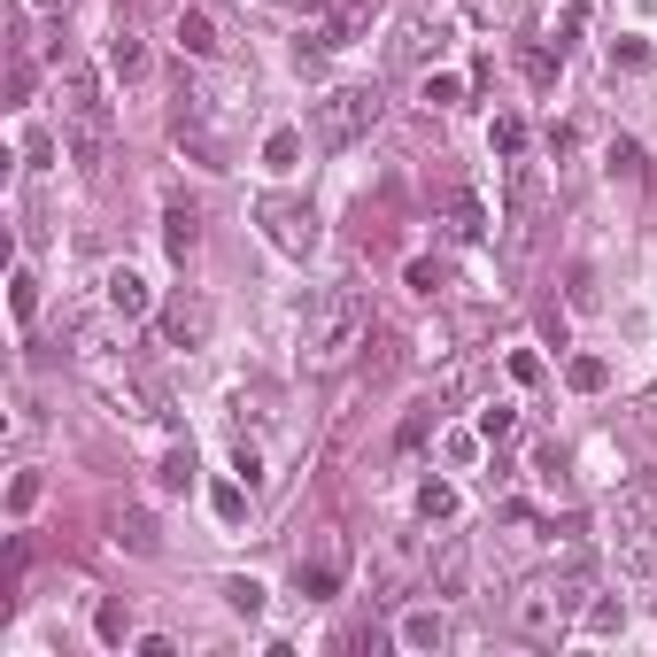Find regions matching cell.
<instances>
[{"instance_id":"d6986e66","label":"cell","mask_w":657,"mask_h":657,"mask_svg":"<svg viewBox=\"0 0 657 657\" xmlns=\"http://www.w3.org/2000/svg\"><path fill=\"white\" fill-rule=\"evenodd\" d=\"M479 434H487V441H511V434H519V410H511V402H487V410H479Z\"/></svg>"},{"instance_id":"6da1fadb","label":"cell","mask_w":657,"mask_h":657,"mask_svg":"<svg viewBox=\"0 0 657 657\" xmlns=\"http://www.w3.org/2000/svg\"><path fill=\"white\" fill-rule=\"evenodd\" d=\"M364 333H372L364 294H356V287H325V294L302 309V364H309V372H333V364H349V356L364 349Z\"/></svg>"},{"instance_id":"603a6c76","label":"cell","mask_w":657,"mask_h":657,"mask_svg":"<svg viewBox=\"0 0 657 657\" xmlns=\"http://www.w3.org/2000/svg\"><path fill=\"white\" fill-rule=\"evenodd\" d=\"M224 604H232L240 619H256V611H264V588H256V581H224Z\"/></svg>"},{"instance_id":"4dcf8cb0","label":"cell","mask_w":657,"mask_h":657,"mask_svg":"<svg viewBox=\"0 0 657 657\" xmlns=\"http://www.w3.org/2000/svg\"><path fill=\"white\" fill-rule=\"evenodd\" d=\"M426 426H434V410H410V418H402V449H418V441H426Z\"/></svg>"},{"instance_id":"cb8c5ba5","label":"cell","mask_w":657,"mask_h":657,"mask_svg":"<svg viewBox=\"0 0 657 657\" xmlns=\"http://www.w3.org/2000/svg\"><path fill=\"white\" fill-rule=\"evenodd\" d=\"M604 379H611V364H604V356H572V387H581V394H596Z\"/></svg>"},{"instance_id":"ac0fdd59","label":"cell","mask_w":657,"mask_h":657,"mask_svg":"<svg viewBox=\"0 0 657 657\" xmlns=\"http://www.w3.org/2000/svg\"><path fill=\"white\" fill-rule=\"evenodd\" d=\"M117 542H124L132 557H147V549H155V526H147V511H124V519H117Z\"/></svg>"},{"instance_id":"836d02e7","label":"cell","mask_w":657,"mask_h":657,"mask_svg":"<svg viewBox=\"0 0 657 657\" xmlns=\"http://www.w3.org/2000/svg\"><path fill=\"white\" fill-rule=\"evenodd\" d=\"M32 9H54V0H32Z\"/></svg>"},{"instance_id":"484cf974","label":"cell","mask_w":657,"mask_h":657,"mask_svg":"<svg viewBox=\"0 0 657 657\" xmlns=\"http://www.w3.org/2000/svg\"><path fill=\"white\" fill-rule=\"evenodd\" d=\"M426 101H434V109H457V101H464V77H426Z\"/></svg>"},{"instance_id":"d6a6232c","label":"cell","mask_w":657,"mask_h":657,"mask_svg":"<svg viewBox=\"0 0 657 657\" xmlns=\"http://www.w3.org/2000/svg\"><path fill=\"white\" fill-rule=\"evenodd\" d=\"M511 379H519V387H534V379H542V356H526V349H519V356H511Z\"/></svg>"},{"instance_id":"9c48e42d","label":"cell","mask_w":657,"mask_h":657,"mask_svg":"<svg viewBox=\"0 0 657 657\" xmlns=\"http://www.w3.org/2000/svg\"><path fill=\"white\" fill-rule=\"evenodd\" d=\"M294 581H302V596H309V604L341 596V542H317V557H302V564H294Z\"/></svg>"},{"instance_id":"4fadbf2b","label":"cell","mask_w":657,"mask_h":657,"mask_svg":"<svg viewBox=\"0 0 657 657\" xmlns=\"http://www.w3.org/2000/svg\"><path fill=\"white\" fill-rule=\"evenodd\" d=\"M109 70L124 77V86H139V77H147V39H139L132 24H117V39H109Z\"/></svg>"},{"instance_id":"8992f818","label":"cell","mask_w":657,"mask_h":657,"mask_svg":"<svg viewBox=\"0 0 657 657\" xmlns=\"http://www.w3.org/2000/svg\"><path fill=\"white\" fill-rule=\"evenodd\" d=\"M256 217H264V232L279 240L287 256H309V248H317V209H309V202H294V194H264Z\"/></svg>"},{"instance_id":"ffe728a7","label":"cell","mask_w":657,"mask_h":657,"mask_svg":"<svg viewBox=\"0 0 657 657\" xmlns=\"http://www.w3.org/2000/svg\"><path fill=\"white\" fill-rule=\"evenodd\" d=\"M248 496H256L248 479H224V487H217V519H224V526H232V519H248Z\"/></svg>"},{"instance_id":"9a60e30c","label":"cell","mask_w":657,"mask_h":657,"mask_svg":"<svg viewBox=\"0 0 657 657\" xmlns=\"http://www.w3.org/2000/svg\"><path fill=\"white\" fill-rule=\"evenodd\" d=\"M449 232H457V240H487V202H479L472 186L449 194Z\"/></svg>"},{"instance_id":"8fae6325","label":"cell","mask_w":657,"mask_h":657,"mask_svg":"<svg viewBox=\"0 0 657 657\" xmlns=\"http://www.w3.org/2000/svg\"><path fill=\"white\" fill-rule=\"evenodd\" d=\"M171 39H179V54H194V62H217V24H209V9H179Z\"/></svg>"},{"instance_id":"2e32d148","label":"cell","mask_w":657,"mask_h":657,"mask_svg":"<svg viewBox=\"0 0 657 657\" xmlns=\"http://www.w3.org/2000/svg\"><path fill=\"white\" fill-rule=\"evenodd\" d=\"M449 642V619L441 611H410L402 619V649H441Z\"/></svg>"},{"instance_id":"1f68e13d","label":"cell","mask_w":657,"mask_h":657,"mask_svg":"<svg viewBox=\"0 0 657 657\" xmlns=\"http://www.w3.org/2000/svg\"><path fill=\"white\" fill-rule=\"evenodd\" d=\"M9 302H16V317H32V309H39V287H32V271H16V294H9Z\"/></svg>"},{"instance_id":"7c38bea8","label":"cell","mask_w":657,"mask_h":657,"mask_svg":"<svg viewBox=\"0 0 657 657\" xmlns=\"http://www.w3.org/2000/svg\"><path fill=\"white\" fill-rule=\"evenodd\" d=\"M426 581H434V596H464L472 588V549L464 542H441V557H434Z\"/></svg>"},{"instance_id":"e0dca14e","label":"cell","mask_w":657,"mask_h":657,"mask_svg":"<svg viewBox=\"0 0 657 657\" xmlns=\"http://www.w3.org/2000/svg\"><path fill=\"white\" fill-rule=\"evenodd\" d=\"M418 519H457V487L449 479H426L418 487Z\"/></svg>"},{"instance_id":"f546056e","label":"cell","mask_w":657,"mask_h":657,"mask_svg":"<svg viewBox=\"0 0 657 657\" xmlns=\"http://www.w3.org/2000/svg\"><path fill=\"white\" fill-rule=\"evenodd\" d=\"M9 503H16V511H32V503H39V472H16V487H9Z\"/></svg>"},{"instance_id":"83f0119b","label":"cell","mask_w":657,"mask_h":657,"mask_svg":"<svg viewBox=\"0 0 657 657\" xmlns=\"http://www.w3.org/2000/svg\"><path fill=\"white\" fill-rule=\"evenodd\" d=\"M194 479V449H171V464H162V487H186Z\"/></svg>"},{"instance_id":"f1b7e54d","label":"cell","mask_w":657,"mask_h":657,"mask_svg":"<svg viewBox=\"0 0 657 657\" xmlns=\"http://www.w3.org/2000/svg\"><path fill=\"white\" fill-rule=\"evenodd\" d=\"M611 171H626V179H642V147H634V139H619V147H611Z\"/></svg>"},{"instance_id":"30bf717a","label":"cell","mask_w":657,"mask_h":657,"mask_svg":"<svg viewBox=\"0 0 657 657\" xmlns=\"http://www.w3.org/2000/svg\"><path fill=\"white\" fill-rule=\"evenodd\" d=\"M162 248H171L179 264L202 248V209H194V202H171V209H162Z\"/></svg>"},{"instance_id":"277c9868","label":"cell","mask_w":657,"mask_h":657,"mask_svg":"<svg viewBox=\"0 0 657 657\" xmlns=\"http://www.w3.org/2000/svg\"><path fill=\"white\" fill-rule=\"evenodd\" d=\"M611 564L626 572V581H657V519L642 503L611 511Z\"/></svg>"},{"instance_id":"ba28073f","label":"cell","mask_w":657,"mask_h":657,"mask_svg":"<svg viewBox=\"0 0 657 657\" xmlns=\"http://www.w3.org/2000/svg\"><path fill=\"white\" fill-rule=\"evenodd\" d=\"M449 16L441 9H410V24H402V62H426V54H441L449 47Z\"/></svg>"},{"instance_id":"5b68a950","label":"cell","mask_w":657,"mask_h":657,"mask_svg":"<svg viewBox=\"0 0 657 657\" xmlns=\"http://www.w3.org/2000/svg\"><path fill=\"white\" fill-rule=\"evenodd\" d=\"M564 611H572V588H549V581H534V588L511 596V626L526 642H557L564 634Z\"/></svg>"},{"instance_id":"3957f363","label":"cell","mask_w":657,"mask_h":657,"mask_svg":"<svg viewBox=\"0 0 657 657\" xmlns=\"http://www.w3.org/2000/svg\"><path fill=\"white\" fill-rule=\"evenodd\" d=\"M379 117H387V94H379V86H333V94L309 109V139L341 155V147L372 139V124H379Z\"/></svg>"},{"instance_id":"d4e9b609","label":"cell","mask_w":657,"mask_h":657,"mask_svg":"<svg viewBox=\"0 0 657 657\" xmlns=\"http://www.w3.org/2000/svg\"><path fill=\"white\" fill-rule=\"evenodd\" d=\"M487 139H496V155H519V147H526V124H519V117H496V132H487Z\"/></svg>"},{"instance_id":"52a82bcc","label":"cell","mask_w":657,"mask_h":657,"mask_svg":"<svg viewBox=\"0 0 657 657\" xmlns=\"http://www.w3.org/2000/svg\"><path fill=\"white\" fill-rule=\"evenodd\" d=\"M209 333H217V302L209 294H179V302H162V349H209Z\"/></svg>"},{"instance_id":"44dd1931","label":"cell","mask_w":657,"mask_h":657,"mask_svg":"<svg viewBox=\"0 0 657 657\" xmlns=\"http://www.w3.org/2000/svg\"><path fill=\"white\" fill-rule=\"evenodd\" d=\"M94 634H101V642L117 649V642L132 634V611H124V604H101V611H94Z\"/></svg>"},{"instance_id":"5bb4252c","label":"cell","mask_w":657,"mask_h":657,"mask_svg":"<svg viewBox=\"0 0 657 657\" xmlns=\"http://www.w3.org/2000/svg\"><path fill=\"white\" fill-rule=\"evenodd\" d=\"M109 317H147V279H139L132 264L109 271Z\"/></svg>"},{"instance_id":"7a4b0ae2","label":"cell","mask_w":657,"mask_h":657,"mask_svg":"<svg viewBox=\"0 0 657 657\" xmlns=\"http://www.w3.org/2000/svg\"><path fill=\"white\" fill-rule=\"evenodd\" d=\"M109 94H101V70L94 62H70L62 54V139L77 171H101V147H109Z\"/></svg>"},{"instance_id":"7402d4cb","label":"cell","mask_w":657,"mask_h":657,"mask_svg":"<svg viewBox=\"0 0 657 657\" xmlns=\"http://www.w3.org/2000/svg\"><path fill=\"white\" fill-rule=\"evenodd\" d=\"M264 162H271V171H294V162H302V132H271Z\"/></svg>"},{"instance_id":"4316f807","label":"cell","mask_w":657,"mask_h":657,"mask_svg":"<svg viewBox=\"0 0 657 657\" xmlns=\"http://www.w3.org/2000/svg\"><path fill=\"white\" fill-rule=\"evenodd\" d=\"M232 472L248 479V487H264V457H256V441H240V449H232Z\"/></svg>"}]
</instances>
